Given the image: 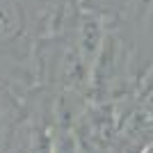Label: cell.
<instances>
[{
    "label": "cell",
    "instance_id": "6da1fadb",
    "mask_svg": "<svg viewBox=\"0 0 153 153\" xmlns=\"http://www.w3.org/2000/svg\"><path fill=\"white\" fill-rule=\"evenodd\" d=\"M46 117L53 119L46 103L0 80V153H32L37 128Z\"/></svg>",
    "mask_w": 153,
    "mask_h": 153
},
{
    "label": "cell",
    "instance_id": "7a4b0ae2",
    "mask_svg": "<svg viewBox=\"0 0 153 153\" xmlns=\"http://www.w3.org/2000/svg\"><path fill=\"white\" fill-rule=\"evenodd\" d=\"M117 103L121 114L119 153H137L140 146L153 142V64Z\"/></svg>",
    "mask_w": 153,
    "mask_h": 153
},
{
    "label": "cell",
    "instance_id": "3957f363",
    "mask_svg": "<svg viewBox=\"0 0 153 153\" xmlns=\"http://www.w3.org/2000/svg\"><path fill=\"white\" fill-rule=\"evenodd\" d=\"M137 153H153V142H146L144 146L137 149Z\"/></svg>",
    "mask_w": 153,
    "mask_h": 153
}]
</instances>
